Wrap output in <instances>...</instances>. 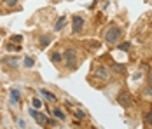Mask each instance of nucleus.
I'll return each mask as SVG.
<instances>
[{
	"label": "nucleus",
	"instance_id": "nucleus-1",
	"mask_svg": "<svg viewBox=\"0 0 152 129\" xmlns=\"http://www.w3.org/2000/svg\"><path fill=\"white\" fill-rule=\"evenodd\" d=\"M121 37H122V31H121V28H117V26L108 28L107 30V33H105V40L108 44H117Z\"/></svg>",
	"mask_w": 152,
	"mask_h": 129
},
{
	"label": "nucleus",
	"instance_id": "nucleus-2",
	"mask_svg": "<svg viewBox=\"0 0 152 129\" xmlns=\"http://www.w3.org/2000/svg\"><path fill=\"white\" fill-rule=\"evenodd\" d=\"M117 101H119V105L124 106V108H131V106H133V100H131V96H129L126 91H122L121 94L117 96Z\"/></svg>",
	"mask_w": 152,
	"mask_h": 129
},
{
	"label": "nucleus",
	"instance_id": "nucleus-3",
	"mask_svg": "<svg viewBox=\"0 0 152 129\" xmlns=\"http://www.w3.org/2000/svg\"><path fill=\"white\" fill-rule=\"evenodd\" d=\"M94 75L98 77V80H103V82H107L108 77H110V73H108V70H107V66H103V65H98V66H96Z\"/></svg>",
	"mask_w": 152,
	"mask_h": 129
},
{
	"label": "nucleus",
	"instance_id": "nucleus-4",
	"mask_svg": "<svg viewBox=\"0 0 152 129\" xmlns=\"http://www.w3.org/2000/svg\"><path fill=\"white\" fill-rule=\"evenodd\" d=\"M63 58L66 59V65H68V66H72V68L75 66L77 58H75V51H74V49H66V51L63 52Z\"/></svg>",
	"mask_w": 152,
	"mask_h": 129
},
{
	"label": "nucleus",
	"instance_id": "nucleus-5",
	"mask_svg": "<svg viewBox=\"0 0 152 129\" xmlns=\"http://www.w3.org/2000/svg\"><path fill=\"white\" fill-rule=\"evenodd\" d=\"M30 115L37 120V122H39V124H40V126H46V124H47V119H46V115H44V114H39L37 110H30Z\"/></svg>",
	"mask_w": 152,
	"mask_h": 129
},
{
	"label": "nucleus",
	"instance_id": "nucleus-6",
	"mask_svg": "<svg viewBox=\"0 0 152 129\" xmlns=\"http://www.w3.org/2000/svg\"><path fill=\"white\" fill-rule=\"evenodd\" d=\"M72 23H74V31H77V33H79V31L82 30V26H84V19H82L80 16H74V17H72Z\"/></svg>",
	"mask_w": 152,
	"mask_h": 129
},
{
	"label": "nucleus",
	"instance_id": "nucleus-7",
	"mask_svg": "<svg viewBox=\"0 0 152 129\" xmlns=\"http://www.w3.org/2000/svg\"><path fill=\"white\" fill-rule=\"evenodd\" d=\"M2 63H4V65H9V66H12V68L18 66V59H16V58H4Z\"/></svg>",
	"mask_w": 152,
	"mask_h": 129
},
{
	"label": "nucleus",
	"instance_id": "nucleus-8",
	"mask_svg": "<svg viewBox=\"0 0 152 129\" xmlns=\"http://www.w3.org/2000/svg\"><path fill=\"white\" fill-rule=\"evenodd\" d=\"M65 23H66V17H65V16H61L60 19L56 21V25H54V30H56V31H60V30L65 26Z\"/></svg>",
	"mask_w": 152,
	"mask_h": 129
},
{
	"label": "nucleus",
	"instance_id": "nucleus-9",
	"mask_svg": "<svg viewBox=\"0 0 152 129\" xmlns=\"http://www.w3.org/2000/svg\"><path fill=\"white\" fill-rule=\"evenodd\" d=\"M40 94H44V98L49 101H56V96L53 94V93H49V91H46V89H40Z\"/></svg>",
	"mask_w": 152,
	"mask_h": 129
},
{
	"label": "nucleus",
	"instance_id": "nucleus-10",
	"mask_svg": "<svg viewBox=\"0 0 152 129\" xmlns=\"http://www.w3.org/2000/svg\"><path fill=\"white\" fill-rule=\"evenodd\" d=\"M53 114H54V117H58L60 120H65V117H66V115L60 110V108H54V110H53Z\"/></svg>",
	"mask_w": 152,
	"mask_h": 129
},
{
	"label": "nucleus",
	"instance_id": "nucleus-11",
	"mask_svg": "<svg viewBox=\"0 0 152 129\" xmlns=\"http://www.w3.org/2000/svg\"><path fill=\"white\" fill-rule=\"evenodd\" d=\"M19 101V93L18 91H11V103H18Z\"/></svg>",
	"mask_w": 152,
	"mask_h": 129
},
{
	"label": "nucleus",
	"instance_id": "nucleus-12",
	"mask_svg": "<svg viewBox=\"0 0 152 129\" xmlns=\"http://www.w3.org/2000/svg\"><path fill=\"white\" fill-rule=\"evenodd\" d=\"M145 122H147V126H151L152 128V110L145 114Z\"/></svg>",
	"mask_w": 152,
	"mask_h": 129
},
{
	"label": "nucleus",
	"instance_id": "nucleus-13",
	"mask_svg": "<svg viewBox=\"0 0 152 129\" xmlns=\"http://www.w3.org/2000/svg\"><path fill=\"white\" fill-rule=\"evenodd\" d=\"M33 65H35L33 58H25V66H28V68H30V66H33Z\"/></svg>",
	"mask_w": 152,
	"mask_h": 129
},
{
	"label": "nucleus",
	"instance_id": "nucleus-14",
	"mask_svg": "<svg viewBox=\"0 0 152 129\" xmlns=\"http://www.w3.org/2000/svg\"><path fill=\"white\" fill-rule=\"evenodd\" d=\"M61 54H58V52H54V54H53V56H51V59H53V61H54V63H58V61H61Z\"/></svg>",
	"mask_w": 152,
	"mask_h": 129
},
{
	"label": "nucleus",
	"instance_id": "nucleus-15",
	"mask_svg": "<svg viewBox=\"0 0 152 129\" xmlns=\"http://www.w3.org/2000/svg\"><path fill=\"white\" fill-rule=\"evenodd\" d=\"M143 94H145V96H149V98H151V96H152V86L145 87V89H143Z\"/></svg>",
	"mask_w": 152,
	"mask_h": 129
},
{
	"label": "nucleus",
	"instance_id": "nucleus-16",
	"mask_svg": "<svg viewBox=\"0 0 152 129\" xmlns=\"http://www.w3.org/2000/svg\"><path fill=\"white\" fill-rule=\"evenodd\" d=\"M49 42H51V39H49V37H44V40H40V47L44 49V47H46Z\"/></svg>",
	"mask_w": 152,
	"mask_h": 129
},
{
	"label": "nucleus",
	"instance_id": "nucleus-17",
	"mask_svg": "<svg viewBox=\"0 0 152 129\" xmlns=\"http://www.w3.org/2000/svg\"><path fill=\"white\" fill-rule=\"evenodd\" d=\"M119 49H121V51H128V49H129V44H128V42L119 44Z\"/></svg>",
	"mask_w": 152,
	"mask_h": 129
},
{
	"label": "nucleus",
	"instance_id": "nucleus-18",
	"mask_svg": "<svg viewBox=\"0 0 152 129\" xmlns=\"http://www.w3.org/2000/svg\"><path fill=\"white\" fill-rule=\"evenodd\" d=\"M11 40H12V42H16V44H19L21 40H23V37H21V35H16V37H12Z\"/></svg>",
	"mask_w": 152,
	"mask_h": 129
},
{
	"label": "nucleus",
	"instance_id": "nucleus-19",
	"mask_svg": "<svg viewBox=\"0 0 152 129\" xmlns=\"http://www.w3.org/2000/svg\"><path fill=\"white\" fill-rule=\"evenodd\" d=\"M33 106H35V108H40V106H42V101L40 100H33Z\"/></svg>",
	"mask_w": 152,
	"mask_h": 129
},
{
	"label": "nucleus",
	"instance_id": "nucleus-20",
	"mask_svg": "<svg viewBox=\"0 0 152 129\" xmlns=\"http://www.w3.org/2000/svg\"><path fill=\"white\" fill-rule=\"evenodd\" d=\"M5 4H7V5H9V7H14L16 4H18V0H7V2H5Z\"/></svg>",
	"mask_w": 152,
	"mask_h": 129
},
{
	"label": "nucleus",
	"instance_id": "nucleus-21",
	"mask_svg": "<svg viewBox=\"0 0 152 129\" xmlns=\"http://www.w3.org/2000/svg\"><path fill=\"white\" fill-rule=\"evenodd\" d=\"M75 114H77V117H80V119L84 117V112H82V110H75Z\"/></svg>",
	"mask_w": 152,
	"mask_h": 129
},
{
	"label": "nucleus",
	"instance_id": "nucleus-22",
	"mask_svg": "<svg viewBox=\"0 0 152 129\" xmlns=\"http://www.w3.org/2000/svg\"><path fill=\"white\" fill-rule=\"evenodd\" d=\"M47 126H53V128H54V126H56V120H47Z\"/></svg>",
	"mask_w": 152,
	"mask_h": 129
},
{
	"label": "nucleus",
	"instance_id": "nucleus-23",
	"mask_svg": "<svg viewBox=\"0 0 152 129\" xmlns=\"http://www.w3.org/2000/svg\"><path fill=\"white\" fill-rule=\"evenodd\" d=\"M151 86H152V75H151Z\"/></svg>",
	"mask_w": 152,
	"mask_h": 129
},
{
	"label": "nucleus",
	"instance_id": "nucleus-24",
	"mask_svg": "<svg viewBox=\"0 0 152 129\" xmlns=\"http://www.w3.org/2000/svg\"><path fill=\"white\" fill-rule=\"evenodd\" d=\"M2 2H7V0H2Z\"/></svg>",
	"mask_w": 152,
	"mask_h": 129
}]
</instances>
